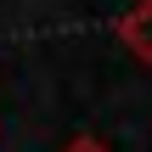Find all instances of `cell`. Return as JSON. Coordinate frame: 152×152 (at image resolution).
I'll use <instances>...</instances> for the list:
<instances>
[{"instance_id": "1", "label": "cell", "mask_w": 152, "mask_h": 152, "mask_svg": "<svg viewBox=\"0 0 152 152\" xmlns=\"http://www.w3.org/2000/svg\"><path fill=\"white\" fill-rule=\"evenodd\" d=\"M113 34H118V45H124L141 68H152V0L124 6V17L113 23Z\"/></svg>"}, {"instance_id": "2", "label": "cell", "mask_w": 152, "mask_h": 152, "mask_svg": "<svg viewBox=\"0 0 152 152\" xmlns=\"http://www.w3.org/2000/svg\"><path fill=\"white\" fill-rule=\"evenodd\" d=\"M62 152H113V147H107V141H96V135H73Z\"/></svg>"}]
</instances>
